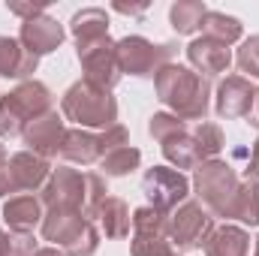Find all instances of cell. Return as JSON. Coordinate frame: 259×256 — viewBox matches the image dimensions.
Segmentation results:
<instances>
[{"mask_svg": "<svg viewBox=\"0 0 259 256\" xmlns=\"http://www.w3.org/2000/svg\"><path fill=\"white\" fill-rule=\"evenodd\" d=\"M244 181H259V139L250 145L247 166H244Z\"/></svg>", "mask_w": 259, "mask_h": 256, "instance_id": "obj_35", "label": "cell"}, {"mask_svg": "<svg viewBox=\"0 0 259 256\" xmlns=\"http://www.w3.org/2000/svg\"><path fill=\"white\" fill-rule=\"evenodd\" d=\"M64 136H66L64 118L52 109L42 118H36L33 124H27V130H24V145H27V151H33V154H39V157L49 160V157L61 154Z\"/></svg>", "mask_w": 259, "mask_h": 256, "instance_id": "obj_13", "label": "cell"}, {"mask_svg": "<svg viewBox=\"0 0 259 256\" xmlns=\"http://www.w3.org/2000/svg\"><path fill=\"white\" fill-rule=\"evenodd\" d=\"M193 139H196V145H199L202 163H205V160H217V154H220L223 145H226L223 130L217 127V124H211V121H202V124L193 130Z\"/></svg>", "mask_w": 259, "mask_h": 256, "instance_id": "obj_28", "label": "cell"}, {"mask_svg": "<svg viewBox=\"0 0 259 256\" xmlns=\"http://www.w3.org/2000/svg\"><path fill=\"white\" fill-rule=\"evenodd\" d=\"M229 217H235L247 226H259V181H241Z\"/></svg>", "mask_w": 259, "mask_h": 256, "instance_id": "obj_25", "label": "cell"}, {"mask_svg": "<svg viewBox=\"0 0 259 256\" xmlns=\"http://www.w3.org/2000/svg\"><path fill=\"white\" fill-rule=\"evenodd\" d=\"M61 112L81 130H109L118 124V100L112 97V91L97 88L84 78L69 84L61 100Z\"/></svg>", "mask_w": 259, "mask_h": 256, "instance_id": "obj_2", "label": "cell"}, {"mask_svg": "<svg viewBox=\"0 0 259 256\" xmlns=\"http://www.w3.org/2000/svg\"><path fill=\"white\" fill-rule=\"evenodd\" d=\"M202 30H205V36L208 39H217V42H223V46H232V42H238L241 39V21L235 18V15H226V12H211L208 9V15L202 18Z\"/></svg>", "mask_w": 259, "mask_h": 256, "instance_id": "obj_23", "label": "cell"}, {"mask_svg": "<svg viewBox=\"0 0 259 256\" xmlns=\"http://www.w3.org/2000/svg\"><path fill=\"white\" fill-rule=\"evenodd\" d=\"M78 52V64L84 72V81L97 84V88H106L112 91L118 81H121V64H118V49L112 42V36L94 42V46H84V49H75Z\"/></svg>", "mask_w": 259, "mask_h": 256, "instance_id": "obj_9", "label": "cell"}, {"mask_svg": "<svg viewBox=\"0 0 259 256\" xmlns=\"http://www.w3.org/2000/svg\"><path fill=\"white\" fill-rule=\"evenodd\" d=\"M69 30L75 36V46L84 49V46H94L100 39L109 36V12L100 9V6H88V9H78L69 21Z\"/></svg>", "mask_w": 259, "mask_h": 256, "instance_id": "obj_18", "label": "cell"}, {"mask_svg": "<svg viewBox=\"0 0 259 256\" xmlns=\"http://www.w3.org/2000/svg\"><path fill=\"white\" fill-rule=\"evenodd\" d=\"M9 172H12V181H15V190L18 193H30L36 187H46L49 175H52V163L33 151H18L9 157Z\"/></svg>", "mask_w": 259, "mask_h": 256, "instance_id": "obj_15", "label": "cell"}, {"mask_svg": "<svg viewBox=\"0 0 259 256\" xmlns=\"http://www.w3.org/2000/svg\"><path fill=\"white\" fill-rule=\"evenodd\" d=\"M163 157L172 163V169H196L202 163V154H199V145H196L193 133H181V136H172L169 142H163Z\"/></svg>", "mask_w": 259, "mask_h": 256, "instance_id": "obj_22", "label": "cell"}, {"mask_svg": "<svg viewBox=\"0 0 259 256\" xmlns=\"http://www.w3.org/2000/svg\"><path fill=\"white\" fill-rule=\"evenodd\" d=\"M148 133L163 145V142H169L172 136H181V133H187V124L181 121V118H175V115H169V112H157L151 121H148Z\"/></svg>", "mask_w": 259, "mask_h": 256, "instance_id": "obj_31", "label": "cell"}, {"mask_svg": "<svg viewBox=\"0 0 259 256\" xmlns=\"http://www.w3.org/2000/svg\"><path fill=\"white\" fill-rule=\"evenodd\" d=\"M133 256H181V250L169 241V235H133Z\"/></svg>", "mask_w": 259, "mask_h": 256, "instance_id": "obj_30", "label": "cell"}, {"mask_svg": "<svg viewBox=\"0 0 259 256\" xmlns=\"http://www.w3.org/2000/svg\"><path fill=\"white\" fill-rule=\"evenodd\" d=\"M247 250H250V235L232 223L214 226V232L205 241V256H247Z\"/></svg>", "mask_w": 259, "mask_h": 256, "instance_id": "obj_20", "label": "cell"}, {"mask_svg": "<svg viewBox=\"0 0 259 256\" xmlns=\"http://www.w3.org/2000/svg\"><path fill=\"white\" fill-rule=\"evenodd\" d=\"M235 61H238V66H241V72H250V75L259 78V36H250V39L241 42Z\"/></svg>", "mask_w": 259, "mask_h": 256, "instance_id": "obj_32", "label": "cell"}, {"mask_svg": "<svg viewBox=\"0 0 259 256\" xmlns=\"http://www.w3.org/2000/svg\"><path fill=\"white\" fill-rule=\"evenodd\" d=\"M256 103V88L250 78L244 75H226L217 84V97H214V112L220 118H247L250 109Z\"/></svg>", "mask_w": 259, "mask_h": 256, "instance_id": "obj_11", "label": "cell"}, {"mask_svg": "<svg viewBox=\"0 0 259 256\" xmlns=\"http://www.w3.org/2000/svg\"><path fill=\"white\" fill-rule=\"evenodd\" d=\"M42 199H36L33 193L9 196V202L3 205V220L9 232H33L36 226H42Z\"/></svg>", "mask_w": 259, "mask_h": 256, "instance_id": "obj_16", "label": "cell"}, {"mask_svg": "<svg viewBox=\"0 0 259 256\" xmlns=\"http://www.w3.org/2000/svg\"><path fill=\"white\" fill-rule=\"evenodd\" d=\"M36 66H39V58L30 55L18 39L0 36V75H3V78L30 81V75L36 72Z\"/></svg>", "mask_w": 259, "mask_h": 256, "instance_id": "obj_17", "label": "cell"}, {"mask_svg": "<svg viewBox=\"0 0 259 256\" xmlns=\"http://www.w3.org/2000/svg\"><path fill=\"white\" fill-rule=\"evenodd\" d=\"M64 27L52 18V15H33V18H27V21H21V33H18V42L30 52V55H36V58H42V55H49V52H55V49H61V42H64Z\"/></svg>", "mask_w": 259, "mask_h": 256, "instance_id": "obj_12", "label": "cell"}, {"mask_svg": "<svg viewBox=\"0 0 259 256\" xmlns=\"http://www.w3.org/2000/svg\"><path fill=\"white\" fill-rule=\"evenodd\" d=\"M100 223H103V232L106 238H127L130 229H133V217H130V208L124 199L118 196H109L100 208Z\"/></svg>", "mask_w": 259, "mask_h": 256, "instance_id": "obj_21", "label": "cell"}, {"mask_svg": "<svg viewBox=\"0 0 259 256\" xmlns=\"http://www.w3.org/2000/svg\"><path fill=\"white\" fill-rule=\"evenodd\" d=\"M115 49H118L121 72L139 75V78H157V72L163 66L175 64V52H178L172 42L154 46L145 36H124V39L115 42Z\"/></svg>", "mask_w": 259, "mask_h": 256, "instance_id": "obj_6", "label": "cell"}, {"mask_svg": "<svg viewBox=\"0 0 259 256\" xmlns=\"http://www.w3.org/2000/svg\"><path fill=\"white\" fill-rule=\"evenodd\" d=\"M100 145H103V157L109 154V151H115V148H121V145H130V133L124 124H115V127L103 130L100 133Z\"/></svg>", "mask_w": 259, "mask_h": 256, "instance_id": "obj_34", "label": "cell"}, {"mask_svg": "<svg viewBox=\"0 0 259 256\" xmlns=\"http://www.w3.org/2000/svg\"><path fill=\"white\" fill-rule=\"evenodd\" d=\"M52 103H55V97L42 81H36V78L21 81L12 94H6L0 100V136L3 139L24 136L27 124H33L46 112H52Z\"/></svg>", "mask_w": 259, "mask_h": 256, "instance_id": "obj_3", "label": "cell"}, {"mask_svg": "<svg viewBox=\"0 0 259 256\" xmlns=\"http://www.w3.org/2000/svg\"><path fill=\"white\" fill-rule=\"evenodd\" d=\"M61 157L69 163H81V166H91V163H100L103 160V145H100V136L91 133V130H66L64 145H61Z\"/></svg>", "mask_w": 259, "mask_h": 256, "instance_id": "obj_19", "label": "cell"}, {"mask_svg": "<svg viewBox=\"0 0 259 256\" xmlns=\"http://www.w3.org/2000/svg\"><path fill=\"white\" fill-rule=\"evenodd\" d=\"M109 199V187H106V178L97 175V172H84V205H81V214L91 220L100 214L103 202Z\"/></svg>", "mask_w": 259, "mask_h": 256, "instance_id": "obj_29", "label": "cell"}, {"mask_svg": "<svg viewBox=\"0 0 259 256\" xmlns=\"http://www.w3.org/2000/svg\"><path fill=\"white\" fill-rule=\"evenodd\" d=\"M250 124L259 130V88H256V118H250Z\"/></svg>", "mask_w": 259, "mask_h": 256, "instance_id": "obj_41", "label": "cell"}, {"mask_svg": "<svg viewBox=\"0 0 259 256\" xmlns=\"http://www.w3.org/2000/svg\"><path fill=\"white\" fill-rule=\"evenodd\" d=\"M112 9H115V12H124V15H142V12L148 9V3H136V6H133V3H115Z\"/></svg>", "mask_w": 259, "mask_h": 256, "instance_id": "obj_38", "label": "cell"}, {"mask_svg": "<svg viewBox=\"0 0 259 256\" xmlns=\"http://www.w3.org/2000/svg\"><path fill=\"white\" fill-rule=\"evenodd\" d=\"M139 163H142L139 148H133V145H121V148L109 151V154L100 160V169H103L109 178H124V175H130V172L139 169Z\"/></svg>", "mask_w": 259, "mask_h": 256, "instance_id": "obj_26", "label": "cell"}, {"mask_svg": "<svg viewBox=\"0 0 259 256\" xmlns=\"http://www.w3.org/2000/svg\"><path fill=\"white\" fill-rule=\"evenodd\" d=\"M157 88V100L166 103L175 118L187 121H205L208 115V100H211V81L193 72L190 66L169 64L163 66L154 78Z\"/></svg>", "mask_w": 259, "mask_h": 256, "instance_id": "obj_1", "label": "cell"}, {"mask_svg": "<svg viewBox=\"0 0 259 256\" xmlns=\"http://www.w3.org/2000/svg\"><path fill=\"white\" fill-rule=\"evenodd\" d=\"M36 256H66V253L61 250V247H39Z\"/></svg>", "mask_w": 259, "mask_h": 256, "instance_id": "obj_39", "label": "cell"}, {"mask_svg": "<svg viewBox=\"0 0 259 256\" xmlns=\"http://www.w3.org/2000/svg\"><path fill=\"white\" fill-rule=\"evenodd\" d=\"M208 15V6L202 3V0H178V3H172V9H169V21H172V27L178 30V33H193L202 27V18Z\"/></svg>", "mask_w": 259, "mask_h": 256, "instance_id": "obj_24", "label": "cell"}, {"mask_svg": "<svg viewBox=\"0 0 259 256\" xmlns=\"http://www.w3.org/2000/svg\"><path fill=\"white\" fill-rule=\"evenodd\" d=\"M39 199L49 211H81V205H84V175L78 169H66V166L52 169Z\"/></svg>", "mask_w": 259, "mask_h": 256, "instance_id": "obj_10", "label": "cell"}, {"mask_svg": "<svg viewBox=\"0 0 259 256\" xmlns=\"http://www.w3.org/2000/svg\"><path fill=\"white\" fill-rule=\"evenodd\" d=\"M36 238L33 232H9L6 238V256H36Z\"/></svg>", "mask_w": 259, "mask_h": 256, "instance_id": "obj_33", "label": "cell"}, {"mask_svg": "<svg viewBox=\"0 0 259 256\" xmlns=\"http://www.w3.org/2000/svg\"><path fill=\"white\" fill-rule=\"evenodd\" d=\"M187 61H190V66H193L202 78H211V75H220V72L229 69L232 52H229V46L202 36V39H193L187 46Z\"/></svg>", "mask_w": 259, "mask_h": 256, "instance_id": "obj_14", "label": "cell"}, {"mask_svg": "<svg viewBox=\"0 0 259 256\" xmlns=\"http://www.w3.org/2000/svg\"><path fill=\"white\" fill-rule=\"evenodd\" d=\"M211 232H214V217L208 208H202V202H184L169 214V241L178 250L205 247Z\"/></svg>", "mask_w": 259, "mask_h": 256, "instance_id": "obj_7", "label": "cell"}, {"mask_svg": "<svg viewBox=\"0 0 259 256\" xmlns=\"http://www.w3.org/2000/svg\"><path fill=\"white\" fill-rule=\"evenodd\" d=\"M9 193H18V190H15L12 172H9V160H6V163H0V199L9 196Z\"/></svg>", "mask_w": 259, "mask_h": 256, "instance_id": "obj_37", "label": "cell"}, {"mask_svg": "<svg viewBox=\"0 0 259 256\" xmlns=\"http://www.w3.org/2000/svg\"><path fill=\"white\" fill-rule=\"evenodd\" d=\"M42 238L66 256H94L100 247V232L81 211H46Z\"/></svg>", "mask_w": 259, "mask_h": 256, "instance_id": "obj_4", "label": "cell"}, {"mask_svg": "<svg viewBox=\"0 0 259 256\" xmlns=\"http://www.w3.org/2000/svg\"><path fill=\"white\" fill-rule=\"evenodd\" d=\"M6 9H9V12H15V15H21L24 21H27V18H33V15H42V12H46V6H42V3H36V6H33V3H6Z\"/></svg>", "mask_w": 259, "mask_h": 256, "instance_id": "obj_36", "label": "cell"}, {"mask_svg": "<svg viewBox=\"0 0 259 256\" xmlns=\"http://www.w3.org/2000/svg\"><path fill=\"white\" fill-rule=\"evenodd\" d=\"M142 193L148 196L151 208L163 211V214H172L178 205L187 202L190 196V181L184 172L172 169V166H154L145 172L142 178Z\"/></svg>", "mask_w": 259, "mask_h": 256, "instance_id": "obj_8", "label": "cell"}, {"mask_svg": "<svg viewBox=\"0 0 259 256\" xmlns=\"http://www.w3.org/2000/svg\"><path fill=\"white\" fill-rule=\"evenodd\" d=\"M0 163H6V148L0 145Z\"/></svg>", "mask_w": 259, "mask_h": 256, "instance_id": "obj_42", "label": "cell"}, {"mask_svg": "<svg viewBox=\"0 0 259 256\" xmlns=\"http://www.w3.org/2000/svg\"><path fill=\"white\" fill-rule=\"evenodd\" d=\"M133 235H169V214L142 205L133 211Z\"/></svg>", "mask_w": 259, "mask_h": 256, "instance_id": "obj_27", "label": "cell"}, {"mask_svg": "<svg viewBox=\"0 0 259 256\" xmlns=\"http://www.w3.org/2000/svg\"><path fill=\"white\" fill-rule=\"evenodd\" d=\"M238 187H241V181H238V175H235V169L229 163H223V160H205V163L196 166L193 190L211 214L229 217Z\"/></svg>", "mask_w": 259, "mask_h": 256, "instance_id": "obj_5", "label": "cell"}, {"mask_svg": "<svg viewBox=\"0 0 259 256\" xmlns=\"http://www.w3.org/2000/svg\"><path fill=\"white\" fill-rule=\"evenodd\" d=\"M6 238H9V235L0 229V256H6Z\"/></svg>", "mask_w": 259, "mask_h": 256, "instance_id": "obj_40", "label": "cell"}, {"mask_svg": "<svg viewBox=\"0 0 259 256\" xmlns=\"http://www.w3.org/2000/svg\"><path fill=\"white\" fill-rule=\"evenodd\" d=\"M253 256H259V238H256V247H253Z\"/></svg>", "mask_w": 259, "mask_h": 256, "instance_id": "obj_43", "label": "cell"}]
</instances>
